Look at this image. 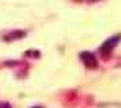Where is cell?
<instances>
[{"instance_id":"5","label":"cell","mask_w":121,"mask_h":108,"mask_svg":"<svg viewBox=\"0 0 121 108\" xmlns=\"http://www.w3.org/2000/svg\"><path fill=\"white\" fill-rule=\"evenodd\" d=\"M32 108H43V107H32Z\"/></svg>"},{"instance_id":"3","label":"cell","mask_w":121,"mask_h":108,"mask_svg":"<svg viewBox=\"0 0 121 108\" xmlns=\"http://www.w3.org/2000/svg\"><path fill=\"white\" fill-rule=\"evenodd\" d=\"M23 35H24V33H23V31H12L9 35H7V37H5V39H8V41L11 39V41H12V39L20 38V37H23Z\"/></svg>"},{"instance_id":"2","label":"cell","mask_w":121,"mask_h":108,"mask_svg":"<svg viewBox=\"0 0 121 108\" xmlns=\"http://www.w3.org/2000/svg\"><path fill=\"white\" fill-rule=\"evenodd\" d=\"M118 42H120V35H114V37H112L110 39H108V41L102 45L101 52L105 53V54H106V53H110V52H112V49L116 47Z\"/></svg>"},{"instance_id":"6","label":"cell","mask_w":121,"mask_h":108,"mask_svg":"<svg viewBox=\"0 0 121 108\" xmlns=\"http://www.w3.org/2000/svg\"><path fill=\"white\" fill-rule=\"evenodd\" d=\"M90 1H95V0H90Z\"/></svg>"},{"instance_id":"1","label":"cell","mask_w":121,"mask_h":108,"mask_svg":"<svg viewBox=\"0 0 121 108\" xmlns=\"http://www.w3.org/2000/svg\"><path fill=\"white\" fill-rule=\"evenodd\" d=\"M81 58L83 60L85 65H86L87 68H91V69H94L98 66V62H97V58H95L94 54H91L90 52H83L81 53Z\"/></svg>"},{"instance_id":"4","label":"cell","mask_w":121,"mask_h":108,"mask_svg":"<svg viewBox=\"0 0 121 108\" xmlns=\"http://www.w3.org/2000/svg\"><path fill=\"white\" fill-rule=\"evenodd\" d=\"M0 108H11V105L5 101H0Z\"/></svg>"}]
</instances>
